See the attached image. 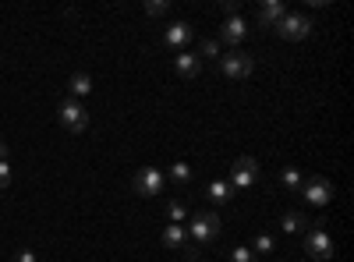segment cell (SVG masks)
<instances>
[{"instance_id": "cell-8", "label": "cell", "mask_w": 354, "mask_h": 262, "mask_svg": "<svg viewBox=\"0 0 354 262\" xmlns=\"http://www.w3.org/2000/svg\"><path fill=\"white\" fill-rule=\"evenodd\" d=\"M308 32H312V21H308L305 15H290V11H287V15L280 18V25H277V36L287 39V43H301Z\"/></svg>"}, {"instance_id": "cell-16", "label": "cell", "mask_w": 354, "mask_h": 262, "mask_svg": "<svg viewBox=\"0 0 354 262\" xmlns=\"http://www.w3.org/2000/svg\"><path fill=\"white\" fill-rule=\"evenodd\" d=\"M88 93H93V78H88L85 71H75L71 75V100H82Z\"/></svg>"}, {"instance_id": "cell-19", "label": "cell", "mask_w": 354, "mask_h": 262, "mask_svg": "<svg viewBox=\"0 0 354 262\" xmlns=\"http://www.w3.org/2000/svg\"><path fill=\"white\" fill-rule=\"evenodd\" d=\"M167 216H170V223H181L188 216V206L181 198H174V202H167Z\"/></svg>"}, {"instance_id": "cell-26", "label": "cell", "mask_w": 354, "mask_h": 262, "mask_svg": "<svg viewBox=\"0 0 354 262\" xmlns=\"http://www.w3.org/2000/svg\"><path fill=\"white\" fill-rule=\"evenodd\" d=\"M15 262H36V252L21 248V252H15Z\"/></svg>"}, {"instance_id": "cell-7", "label": "cell", "mask_w": 354, "mask_h": 262, "mask_svg": "<svg viewBox=\"0 0 354 262\" xmlns=\"http://www.w3.org/2000/svg\"><path fill=\"white\" fill-rule=\"evenodd\" d=\"M259 181V160L255 156H238L230 167V188H252Z\"/></svg>"}, {"instance_id": "cell-9", "label": "cell", "mask_w": 354, "mask_h": 262, "mask_svg": "<svg viewBox=\"0 0 354 262\" xmlns=\"http://www.w3.org/2000/svg\"><path fill=\"white\" fill-rule=\"evenodd\" d=\"M245 36H248V21H245L241 15H234V18H227V21L220 25V39H216V43L238 50V43H241Z\"/></svg>"}, {"instance_id": "cell-23", "label": "cell", "mask_w": 354, "mask_h": 262, "mask_svg": "<svg viewBox=\"0 0 354 262\" xmlns=\"http://www.w3.org/2000/svg\"><path fill=\"white\" fill-rule=\"evenodd\" d=\"M255 252H259V255H270V252H273V238H270V234H259V238H255Z\"/></svg>"}, {"instance_id": "cell-6", "label": "cell", "mask_w": 354, "mask_h": 262, "mask_svg": "<svg viewBox=\"0 0 354 262\" xmlns=\"http://www.w3.org/2000/svg\"><path fill=\"white\" fill-rule=\"evenodd\" d=\"M131 188H135V195H142V198H156V195H163V170H156V167H142V170H135Z\"/></svg>"}, {"instance_id": "cell-13", "label": "cell", "mask_w": 354, "mask_h": 262, "mask_svg": "<svg viewBox=\"0 0 354 262\" xmlns=\"http://www.w3.org/2000/svg\"><path fill=\"white\" fill-rule=\"evenodd\" d=\"M163 245H167L170 252H181V248L188 245V230H185V223H167V227H163Z\"/></svg>"}, {"instance_id": "cell-3", "label": "cell", "mask_w": 354, "mask_h": 262, "mask_svg": "<svg viewBox=\"0 0 354 262\" xmlns=\"http://www.w3.org/2000/svg\"><path fill=\"white\" fill-rule=\"evenodd\" d=\"M308 227H312V230L305 234V255H312L315 262L333 259V238L326 234V223L315 220V223H308Z\"/></svg>"}, {"instance_id": "cell-2", "label": "cell", "mask_w": 354, "mask_h": 262, "mask_svg": "<svg viewBox=\"0 0 354 262\" xmlns=\"http://www.w3.org/2000/svg\"><path fill=\"white\" fill-rule=\"evenodd\" d=\"M216 64H220V75L230 78V82H241V78H248V75L255 71V61H252L245 50H227V53H220Z\"/></svg>"}, {"instance_id": "cell-25", "label": "cell", "mask_w": 354, "mask_h": 262, "mask_svg": "<svg viewBox=\"0 0 354 262\" xmlns=\"http://www.w3.org/2000/svg\"><path fill=\"white\" fill-rule=\"evenodd\" d=\"M223 15H227V18L241 15V4H238V0H223Z\"/></svg>"}, {"instance_id": "cell-17", "label": "cell", "mask_w": 354, "mask_h": 262, "mask_svg": "<svg viewBox=\"0 0 354 262\" xmlns=\"http://www.w3.org/2000/svg\"><path fill=\"white\" fill-rule=\"evenodd\" d=\"M280 181H283V188H287L290 195H298V191H301V185H305V178H301V170H298V167H283Z\"/></svg>"}, {"instance_id": "cell-27", "label": "cell", "mask_w": 354, "mask_h": 262, "mask_svg": "<svg viewBox=\"0 0 354 262\" xmlns=\"http://www.w3.org/2000/svg\"><path fill=\"white\" fill-rule=\"evenodd\" d=\"M0 160H8V142H0Z\"/></svg>"}, {"instance_id": "cell-20", "label": "cell", "mask_w": 354, "mask_h": 262, "mask_svg": "<svg viewBox=\"0 0 354 262\" xmlns=\"http://www.w3.org/2000/svg\"><path fill=\"white\" fill-rule=\"evenodd\" d=\"M170 11V0H149V4H145V15H153V18H163Z\"/></svg>"}, {"instance_id": "cell-5", "label": "cell", "mask_w": 354, "mask_h": 262, "mask_svg": "<svg viewBox=\"0 0 354 262\" xmlns=\"http://www.w3.org/2000/svg\"><path fill=\"white\" fill-rule=\"evenodd\" d=\"M57 121H61V128H64V131L78 135V131H85V128H88V110L82 106V100H64V103H61V110H57Z\"/></svg>"}, {"instance_id": "cell-11", "label": "cell", "mask_w": 354, "mask_h": 262, "mask_svg": "<svg viewBox=\"0 0 354 262\" xmlns=\"http://www.w3.org/2000/svg\"><path fill=\"white\" fill-rule=\"evenodd\" d=\"M174 71H177V78H185V82L198 78V71H202V57H198L195 50H181V53L174 57Z\"/></svg>"}, {"instance_id": "cell-4", "label": "cell", "mask_w": 354, "mask_h": 262, "mask_svg": "<svg viewBox=\"0 0 354 262\" xmlns=\"http://www.w3.org/2000/svg\"><path fill=\"white\" fill-rule=\"evenodd\" d=\"M301 195H305L308 206L322 209V206H330V202H333V181L322 178V174H312V178L301 185Z\"/></svg>"}, {"instance_id": "cell-10", "label": "cell", "mask_w": 354, "mask_h": 262, "mask_svg": "<svg viewBox=\"0 0 354 262\" xmlns=\"http://www.w3.org/2000/svg\"><path fill=\"white\" fill-rule=\"evenodd\" d=\"M192 36H195V28H192L188 21H174V25H167V32H163V46H170V50L181 53V50L192 43Z\"/></svg>"}, {"instance_id": "cell-21", "label": "cell", "mask_w": 354, "mask_h": 262, "mask_svg": "<svg viewBox=\"0 0 354 262\" xmlns=\"http://www.w3.org/2000/svg\"><path fill=\"white\" fill-rule=\"evenodd\" d=\"M198 57H220V43L216 39H202L198 43Z\"/></svg>"}, {"instance_id": "cell-15", "label": "cell", "mask_w": 354, "mask_h": 262, "mask_svg": "<svg viewBox=\"0 0 354 262\" xmlns=\"http://www.w3.org/2000/svg\"><path fill=\"white\" fill-rule=\"evenodd\" d=\"M280 227L287 230V234H301V230L308 227V220H305V213H298V209H290V213H283Z\"/></svg>"}, {"instance_id": "cell-1", "label": "cell", "mask_w": 354, "mask_h": 262, "mask_svg": "<svg viewBox=\"0 0 354 262\" xmlns=\"http://www.w3.org/2000/svg\"><path fill=\"white\" fill-rule=\"evenodd\" d=\"M220 227H223L220 216L205 209V213H192V223H188L185 230H188V238H192L195 245H213V241L220 238Z\"/></svg>"}, {"instance_id": "cell-22", "label": "cell", "mask_w": 354, "mask_h": 262, "mask_svg": "<svg viewBox=\"0 0 354 262\" xmlns=\"http://www.w3.org/2000/svg\"><path fill=\"white\" fill-rule=\"evenodd\" d=\"M227 262H259V259H255V252H252V248H234Z\"/></svg>"}, {"instance_id": "cell-12", "label": "cell", "mask_w": 354, "mask_h": 262, "mask_svg": "<svg viewBox=\"0 0 354 262\" xmlns=\"http://www.w3.org/2000/svg\"><path fill=\"white\" fill-rule=\"evenodd\" d=\"M283 15H287L283 0H262L259 4V25H266V28H277Z\"/></svg>"}, {"instance_id": "cell-24", "label": "cell", "mask_w": 354, "mask_h": 262, "mask_svg": "<svg viewBox=\"0 0 354 262\" xmlns=\"http://www.w3.org/2000/svg\"><path fill=\"white\" fill-rule=\"evenodd\" d=\"M8 185H11V163L0 160V188H8Z\"/></svg>"}, {"instance_id": "cell-14", "label": "cell", "mask_w": 354, "mask_h": 262, "mask_svg": "<svg viewBox=\"0 0 354 262\" xmlns=\"http://www.w3.org/2000/svg\"><path fill=\"white\" fill-rule=\"evenodd\" d=\"M205 198H209L213 206H227V202L234 198V188H230L227 181H213L209 188H205Z\"/></svg>"}, {"instance_id": "cell-18", "label": "cell", "mask_w": 354, "mask_h": 262, "mask_svg": "<svg viewBox=\"0 0 354 262\" xmlns=\"http://www.w3.org/2000/svg\"><path fill=\"white\" fill-rule=\"evenodd\" d=\"M170 181H174L177 188H185V185L192 181V167H188L185 160H177V163L170 167Z\"/></svg>"}]
</instances>
